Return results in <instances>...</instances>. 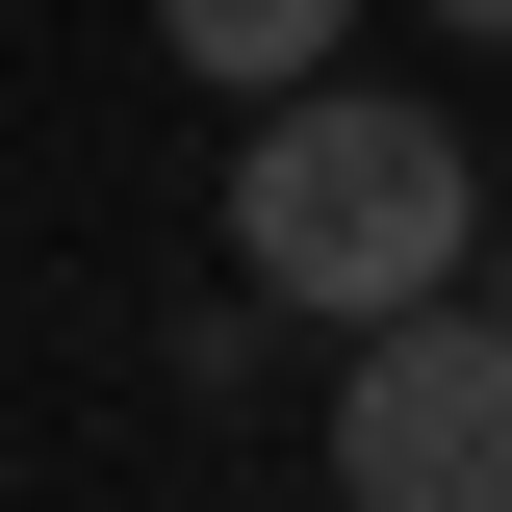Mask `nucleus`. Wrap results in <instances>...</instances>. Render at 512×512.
Segmentation results:
<instances>
[{
  "instance_id": "1",
  "label": "nucleus",
  "mask_w": 512,
  "mask_h": 512,
  "mask_svg": "<svg viewBox=\"0 0 512 512\" xmlns=\"http://www.w3.org/2000/svg\"><path fill=\"white\" fill-rule=\"evenodd\" d=\"M231 256H256V308L384 333V308H436V282H487V180H461L436 103L282 77V103H256V154H231Z\"/></svg>"
},
{
  "instance_id": "2",
  "label": "nucleus",
  "mask_w": 512,
  "mask_h": 512,
  "mask_svg": "<svg viewBox=\"0 0 512 512\" xmlns=\"http://www.w3.org/2000/svg\"><path fill=\"white\" fill-rule=\"evenodd\" d=\"M333 487H359V512H512V308H487V282H436V308L359 333Z\"/></svg>"
},
{
  "instance_id": "3",
  "label": "nucleus",
  "mask_w": 512,
  "mask_h": 512,
  "mask_svg": "<svg viewBox=\"0 0 512 512\" xmlns=\"http://www.w3.org/2000/svg\"><path fill=\"white\" fill-rule=\"evenodd\" d=\"M154 26H180V77L282 103V77H333V26H359V0H154Z\"/></svg>"
},
{
  "instance_id": "4",
  "label": "nucleus",
  "mask_w": 512,
  "mask_h": 512,
  "mask_svg": "<svg viewBox=\"0 0 512 512\" xmlns=\"http://www.w3.org/2000/svg\"><path fill=\"white\" fill-rule=\"evenodd\" d=\"M436 26H487V52H512V0H436Z\"/></svg>"
},
{
  "instance_id": "5",
  "label": "nucleus",
  "mask_w": 512,
  "mask_h": 512,
  "mask_svg": "<svg viewBox=\"0 0 512 512\" xmlns=\"http://www.w3.org/2000/svg\"><path fill=\"white\" fill-rule=\"evenodd\" d=\"M487 308H512V231H487Z\"/></svg>"
}]
</instances>
